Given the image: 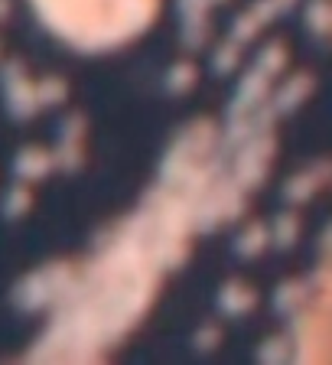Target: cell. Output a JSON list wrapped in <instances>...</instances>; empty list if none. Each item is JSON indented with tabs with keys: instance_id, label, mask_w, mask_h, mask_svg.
I'll return each mask as SVG.
<instances>
[{
	"instance_id": "10",
	"label": "cell",
	"mask_w": 332,
	"mask_h": 365,
	"mask_svg": "<svg viewBox=\"0 0 332 365\" xmlns=\"http://www.w3.org/2000/svg\"><path fill=\"white\" fill-rule=\"evenodd\" d=\"M234 56H238V53H234V46H222V53H219V62H215V68H232L234 66Z\"/></svg>"
},
{
	"instance_id": "9",
	"label": "cell",
	"mask_w": 332,
	"mask_h": 365,
	"mask_svg": "<svg viewBox=\"0 0 332 365\" xmlns=\"http://www.w3.org/2000/svg\"><path fill=\"white\" fill-rule=\"evenodd\" d=\"M205 4H209V0H180V10L189 16V20H192V16H202Z\"/></svg>"
},
{
	"instance_id": "6",
	"label": "cell",
	"mask_w": 332,
	"mask_h": 365,
	"mask_svg": "<svg viewBox=\"0 0 332 365\" xmlns=\"http://www.w3.org/2000/svg\"><path fill=\"white\" fill-rule=\"evenodd\" d=\"M294 238H296V219L294 215L277 219V225H274V242L277 245H294Z\"/></svg>"
},
{
	"instance_id": "12",
	"label": "cell",
	"mask_w": 332,
	"mask_h": 365,
	"mask_svg": "<svg viewBox=\"0 0 332 365\" xmlns=\"http://www.w3.org/2000/svg\"><path fill=\"white\" fill-rule=\"evenodd\" d=\"M323 16H326V7H323V4H319V7H313V20H323ZM313 30L323 33V26H319V23H313Z\"/></svg>"
},
{
	"instance_id": "7",
	"label": "cell",
	"mask_w": 332,
	"mask_h": 365,
	"mask_svg": "<svg viewBox=\"0 0 332 365\" xmlns=\"http://www.w3.org/2000/svg\"><path fill=\"white\" fill-rule=\"evenodd\" d=\"M189 85H192V68H189V66H176V68H170V88L186 91Z\"/></svg>"
},
{
	"instance_id": "8",
	"label": "cell",
	"mask_w": 332,
	"mask_h": 365,
	"mask_svg": "<svg viewBox=\"0 0 332 365\" xmlns=\"http://www.w3.org/2000/svg\"><path fill=\"white\" fill-rule=\"evenodd\" d=\"M26 202H30V196H26V192H10V196H7V209H4V212H7V215L26 212Z\"/></svg>"
},
{
	"instance_id": "3",
	"label": "cell",
	"mask_w": 332,
	"mask_h": 365,
	"mask_svg": "<svg viewBox=\"0 0 332 365\" xmlns=\"http://www.w3.org/2000/svg\"><path fill=\"white\" fill-rule=\"evenodd\" d=\"M264 238H267L264 225H248V228H244V235L238 238V255H244V258H251L254 251H261V248H264Z\"/></svg>"
},
{
	"instance_id": "5",
	"label": "cell",
	"mask_w": 332,
	"mask_h": 365,
	"mask_svg": "<svg viewBox=\"0 0 332 365\" xmlns=\"http://www.w3.org/2000/svg\"><path fill=\"white\" fill-rule=\"evenodd\" d=\"M62 95H66V85L59 82V78H49V82L39 85V95L36 101H43V105H59Z\"/></svg>"
},
{
	"instance_id": "11",
	"label": "cell",
	"mask_w": 332,
	"mask_h": 365,
	"mask_svg": "<svg viewBox=\"0 0 332 365\" xmlns=\"http://www.w3.org/2000/svg\"><path fill=\"white\" fill-rule=\"evenodd\" d=\"M196 342L209 349V346H215V342H219V336H215V329H199V339Z\"/></svg>"
},
{
	"instance_id": "2",
	"label": "cell",
	"mask_w": 332,
	"mask_h": 365,
	"mask_svg": "<svg viewBox=\"0 0 332 365\" xmlns=\"http://www.w3.org/2000/svg\"><path fill=\"white\" fill-rule=\"evenodd\" d=\"M219 304L225 313H232V317H242V313H248V307L254 304V294H251L248 287H242V284H228L225 290H222Z\"/></svg>"
},
{
	"instance_id": "4",
	"label": "cell",
	"mask_w": 332,
	"mask_h": 365,
	"mask_svg": "<svg viewBox=\"0 0 332 365\" xmlns=\"http://www.w3.org/2000/svg\"><path fill=\"white\" fill-rule=\"evenodd\" d=\"M46 167H49V157L39 150H26L23 157H16V173L20 176H39Z\"/></svg>"
},
{
	"instance_id": "1",
	"label": "cell",
	"mask_w": 332,
	"mask_h": 365,
	"mask_svg": "<svg viewBox=\"0 0 332 365\" xmlns=\"http://www.w3.org/2000/svg\"><path fill=\"white\" fill-rule=\"evenodd\" d=\"M267 160H271V137H257L248 147V153L238 160V182L242 186H257L267 173Z\"/></svg>"
}]
</instances>
